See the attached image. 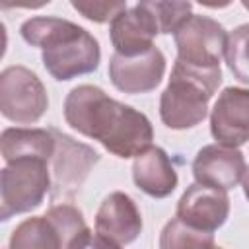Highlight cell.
<instances>
[{
    "label": "cell",
    "mask_w": 249,
    "mask_h": 249,
    "mask_svg": "<svg viewBox=\"0 0 249 249\" xmlns=\"http://www.w3.org/2000/svg\"><path fill=\"white\" fill-rule=\"evenodd\" d=\"M64 121L80 134L97 140L117 158H136L152 146L154 128L138 109L109 97L101 88L82 84L64 99Z\"/></svg>",
    "instance_id": "cell-1"
},
{
    "label": "cell",
    "mask_w": 249,
    "mask_h": 249,
    "mask_svg": "<svg viewBox=\"0 0 249 249\" xmlns=\"http://www.w3.org/2000/svg\"><path fill=\"white\" fill-rule=\"evenodd\" d=\"M21 39L43 49L41 60L45 70L58 82L91 74L101 60L97 39L82 25L53 16L29 18L19 27Z\"/></svg>",
    "instance_id": "cell-2"
},
{
    "label": "cell",
    "mask_w": 249,
    "mask_h": 249,
    "mask_svg": "<svg viewBox=\"0 0 249 249\" xmlns=\"http://www.w3.org/2000/svg\"><path fill=\"white\" fill-rule=\"evenodd\" d=\"M220 84V68H196L175 60L169 82L160 97L161 123L173 130L200 124L208 113V101Z\"/></svg>",
    "instance_id": "cell-3"
},
{
    "label": "cell",
    "mask_w": 249,
    "mask_h": 249,
    "mask_svg": "<svg viewBox=\"0 0 249 249\" xmlns=\"http://www.w3.org/2000/svg\"><path fill=\"white\" fill-rule=\"evenodd\" d=\"M53 189L51 163L43 160H18L0 171V218L39 208Z\"/></svg>",
    "instance_id": "cell-4"
},
{
    "label": "cell",
    "mask_w": 249,
    "mask_h": 249,
    "mask_svg": "<svg viewBox=\"0 0 249 249\" xmlns=\"http://www.w3.org/2000/svg\"><path fill=\"white\" fill-rule=\"evenodd\" d=\"M49 107V95L39 76L25 66H8L0 74V111L16 124L37 123Z\"/></svg>",
    "instance_id": "cell-5"
},
{
    "label": "cell",
    "mask_w": 249,
    "mask_h": 249,
    "mask_svg": "<svg viewBox=\"0 0 249 249\" xmlns=\"http://www.w3.org/2000/svg\"><path fill=\"white\" fill-rule=\"evenodd\" d=\"M228 33L222 23L208 16L193 14L175 33L177 60L196 68H220L226 54Z\"/></svg>",
    "instance_id": "cell-6"
},
{
    "label": "cell",
    "mask_w": 249,
    "mask_h": 249,
    "mask_svg": "<svg viewBox=\"0 0 249 249\" xmlns=\"http://www.w3.org/2000/svg\"><path fill=\"white\" fill-rule=\"evenodd\" d=\"M53 130L56 138V148L51 158V200L56 202L60 196L74 198L80 193L91 167L99 161V154L91 146L82 144L60 130Z\"/></svg>",
    "instance_id": "cell-7"
},
{
    "label": "cell",
    "mask_w": 249,
    "mask_h": 249,
    "mask_svg": "<svg viewBox=\"0 0 249 249\" xmlns=\"http://www.w3.org/2000/svg\"><path fill=\"white\" fill-rule=\"evenodd\" d=\"M165 74V56L158 47L136 54L123 56L113 53L109 60L111 84L123 93H148L154 91Z\"/></svg>",
    "instance_id": "cell-8"
},
{
    "label": "cell",
    "mask_w": 249,
    "mask_h": 249,
    "mask_svg": "<svg viewBox=\"0 0 249 249\" xmlns=\"http://www.w3.org/2000/svg\"><path fill=\"white\" fill-rule=\"evenodd\" d=\"M210 132L226 148H239L249 140V89H222L210 113Z\"/></svg>",
    "instance_id": "cell-9"
},
{
    "label": "cell",
    "mask_w": 249,
    "mask_h": 249,
    "mask_svg": "<svg viewBox=\"0 0 249 249\" xmlns=\"http://www.w3.org/2000/svg\"><path fill=\"white\" fill-rule=\"evenodd\" d=\"M175 216L191 228L214 233L230 216V196L222 189L193 183L181 195Z\"/></svg>",
    "instance_id": "cell-10"
},
{
    "label": "cell",
    "mask_w": 249,
    "mask_h": 249,
    "mask_svg": "<svg viewBox=\"0 0 249 249\" xmlns=\"http://www.w3.org/2000/svg\"><path fill=\"white\" fill-rule=\"evenodd\" d=\"M247 171L243 154L237 148H226L220 144L202 146L193 160V177L198 185L214 189H233Z\"/></svg>",
    "instance_id": "cell-11"
},
{
    "label": "cell",
    "mask_w": 249,
    "mask_h": 249,
    "mask_svg": "<svg viewBox=\"0 0 249 249\" xmlns=\"http://www.w3.org/2000/svg\"><path fill=\"white\" fill-rule=\"evenodd\" d=\"M142 226V214L136 202L123 191L107 195L95 214V231L119 245L136 241Z\"/></svg>",
    "instance_id": "cell-12"
},
{
    "label": "cell",
    "mask_w": 249,
    "mask_h": 249,
    "mask_svg": "<svg viewBox=\"0 0 249 249\" xmlns=\"http://www.w3.org/2000/svg\"><path fill=\"white\" fill-rule=\"evenodd\" d=\"M156 35H160L156 21L142 2L121 12L109 25L111 45L115 53L123 56H136L150 51L152 47H156Z\"/></svg>",
    "instance_id": "cell-13"
},
{
    "label": "cell",
    "mask_w": 249,
    "mask_h": 249,
    "mask_svg": "<svg viewBox=\"0 0 249 249\" xmlns=\"http://www.w3.org/2000/svg\"><path fill=\"white\" fill-rule=\"evenodd\" d=\"M132 179L142 193L154 198L169 196L179 183L177 171L169 156L165 154L163 148H158V146H150L146 152L134 158Z\"/></svg>",
    "instance_id": "cell-14"
},
{
    "label": "cell",
    "mask_w": 249,
    "mask_h": 249,
    "mask_svg": "<svg viewBox=\"0 0 249 249\" xmlns=\"http://www.w3.org/2000/svg\"><path fill=\"white\" fill-rule=\"evenodd\" d=\"M56 148L53 128H4L0 136V150L6 163L18 160H43L51 163Z\"/></svg>",
    "instance_id": "cell-15"
},
{
    "label": "cell",
    "mask_w": 249,
    "mask_h": 249,
    "mask_svg": "<svg viewBox=\"0 0 249 249\" xmlns=\"http://www.w3.org/2000/svg\"><path fill=\"white\" fill-rule=\"evenodd\" d=\"M45 216L54 226L62 249H84L86 247L88 239L91 237V231L84 220L82 210H78L74 204L62 202V204H53L45 212Z\"/></svg>",
    "instance_id": "cell-16"
},
{
    "label": "cell",
    "mask_w": 249,
    "mask_h": 249,
    "mask_svg": "<svg viewBox=\"0 0 249 249\" xmlns=\"http://www.w3.org/2000/svg\"><path fill=\"white\" fill-rule=\"evenodd\" d=\"M8 249H62L58 233L47 216H31L19 222L10 235Z\"/></svg>",
    "instance_id": "cell-17"
},
{
    "label": "cell",
    "mask_w": 249,
    "mask_h": 249,
    "mask_svg": "<svg viewBox=\"0 0 249 249\" xmlns=\"http://www.w3.org/2000/svg\"><path fill=\"white\" fill-rule=\"evenodd\" d=\"M214 233L187 226L177 216L171 218L160 233V249H212Z\"/></svg>",
    "instance_id": "cell-18"
},
{
    "label": "cell",
    "mask_w": 249,
    "mask_h": 249,
    "mask_svg": "<svg viewBox=\"0 0 249 249\" xmlns=\"http://www.w3.org/2000/svg\"><path fill=\"white\" fill-rule=\"evenodd\" d=\"M224 56L233 78L241 84H249V23L237 25L230 33Z\"/></svg>",
    "instance_id": "cell-19"
},
{
    "label": "cell",
    "mask_w": 249,
    "mask_h": 249,
    "mask_svg": "<svg viewBox=\"0 0 249 249\" xmlns=\"http://www.w3.org/2000/svg\"><path fill=\"white\" fill-rule=\"evenodd\" d=\"M156 21L160 35L175 33L193 14L191 2H142Z\"/></svg>",
    "instance_id": "cell-20"
},
{
    "label": "cell",
    "mask_w": 249,
    "mask_h": 249,
    "mask_svg": "<svg viewBox=\"0 0 249 249\" xmlns=\"http://www.w3.org/2000/svg\"><path fill=\"white\" fill-rule=\"evenodd\" d=\"M72 8L95 23H105V21H113L128 6L123 0H117V2H76L74 0Z\"/></svg>",
    "instance_id": "cell-21"
},
{
    "label": "cell",
    "mask_w": 249,
    "mask_h": 249,
    "mask_svg": "<svg viewBox=\"0 0 249 249\" xmlns=\"http://www.w3.org/2000/svg\"><path fill=\"white\" fill-rule=\"evenodd\" d=\"M84 249H123V247H121L119 243H115V241H111V239L99 235V233H93V235L88 239V243H86Z\"/></svg>",
    "instance_id": "cell-22"
},
{
    "label": "cell",
    "mask_w": 249,
    "mask_h": 249,
    "mask_svg": "<svg viewBox=\"0 0 249 249\" xmlns=\"http://www.w3.org/2000/svg\"><path fill=\"white\" fill-rule=\"evenodd\" d=\"M241 185H243V193H245V196H247V200H249V167H247V171H245V175H243Z\"/></svg>",
    "instance_id": "cell-23"
},
{
    "label": "cell",
    "mask_w": 249,
    "mask_h": 249,
    "mask_svg": "<svg viewBox=\"0 0 249 249\" xmlns=\"http://www.w3.org/2000/svg\"><path fill=\"white\" fill-rule=\"evenodd\" d=\"M243 6H245V8H247V10H249V2H247V0H245V2H243Z\"/></svg>",
    "instance_id": "cell-24"
},
{
    "label": "cell",
    "mask_w": 249,
    "mask_h": 249,
    "mask_svg": "<svg viewBox=\"0 0 249 249\" xmlns=\"http://www.w3.org/2000/svg\"><path fill=\"white\" fill-rule=\"evenodd\" d=\"M212 249H222V247H218V245H214V247H212Z\"/></svg>",
    "instance_id": "cell-25"
}]
</instances>
